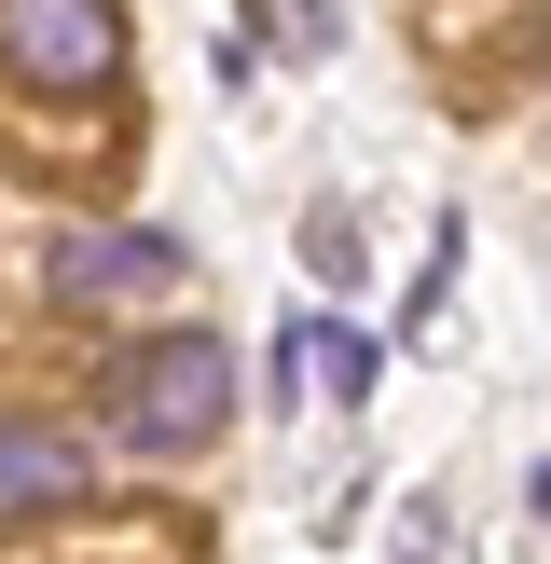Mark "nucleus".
<instances>
[{"mask_svg":"<svg viewBox=\"0 0 551 564\" xmlns=\"http://www.w3.org/2000/svg\"><path fill=\"white\" fill-rule=\"evenodd\" d=\"M220 427H235V345L165 330V345L110 358V441H125V455H207Z\"/></svg>","mask_w":551,"mask_h":564,"instance_id":"nucleus-1","label":"nucleus"},{"mask_svg":"<svg viewBox=\"0 0 551 564\" xmlns=\"http://www.w3.org/2000/svg\"><path fill=\"white\" fill-rule=\"evenodd\" d=\"M0 69L28 97H110L125 83V14L110 0H0Z\"/></svg>","mask_w":551,"mask_h":564,"instance_id":"nucleus-2","label":"nucleus"},{"mask_svg":"<svg viewBox=\"0 0 551 564\" xmlns=\"http://www.w3.org/2000/svg\"><path fill=\"white\" fill-rule=\"evenodd\" d=\"M193 275L180 235H152V220H125V235H55L42 248V290L55 303H165Z\"/></svg>","mask_w":551,"mask_h":564,"instance_id":"nucleus-3","label":"nucleus"},{"mask_svg":"<svg viewBox=\"0 0 551 564\" xmlns=\"http://www.w3.org/2000/svg\"><path fill=\"white\" fill-rule=\"evenodd\" d=\"M83 482H97V441L83 427H0V496L14 510H69Z\"/></svg>","mask_w":551,"mask_h":564,"instance_id":"nucleus-4","label":"nucleus"},{"mask_svg":"<svg viewBox=\"0 0 551 564\" xmlns=\"http://www.w3.org/2000/svg\"><path fill=\"white\" fill-rule=\"evenodd\" d=\"M290 372H317L331 400H372V386H386V345L345 330V317H317V330H290Z\"/></svg>","mask_w":551,"mask_h":564,"instance_id":"nucleus-5","label":"nucleus"},{"mask_svg":"<svg viewBox=\"0 0 551 564\" xmlns=\"http://www.w3.org/2000/svg\"><path fill=\"white\" fill-rule=\"evenodd\" d=\"M441 551H455V510H441V496H413V510H400V564H441Z\"/></svg>","mask_w":551,"mask_h":564,"instance_id":"nucleus-6","label":"nucleus"},{"mask_svg":"<svg viewBox=\"0 0 551 564\" xmlns=\"http://www.w3.org/2000/svg\"><path fill=\"white\" fill-rule=\"evenodd\" d=\"M317 275H331V290H345V275H372V262H358V235H345V207H317Z\"/></svg>","mask_w":551,"mask_h":564,"instance_id":"nucleus-7","label":"nucleus"},{"mask_svg":"<svg viewBox=\"0 0 551 564\" xmlns=\"http://www.w3.org/2000/svg\"><path fill=\"white\" fill-rule=\"evenodd\" d=\"M523 510H538V538H551V468H538V482H523Z\"/></svg>","mask_w":551,"mask_h":564,"instance_id":"nucleus-8","label":"nucleus"}]
</instances>
